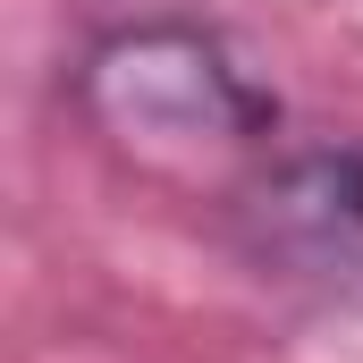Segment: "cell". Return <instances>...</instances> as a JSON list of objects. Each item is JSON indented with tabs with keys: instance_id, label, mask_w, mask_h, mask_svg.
<instances>
[{
	"instance_id": "cell-1",
	"label": "cell",
	"mask_w": 363,
	"mask_h": 363,
	"mask_svg": "<svg viewBox=\"0 0 363 363\" xmlns=\"http://www.w3.org/2000/svg\"><path fill=\"white\" fill-rule=\"evenodd\" d=\"M68 93H77V118L118 161L169 186H203V178L237 186L287 144L279 93L228 51V34H211L194 17L101 26L68 68Z\"/></svg>"
},
{
	"instance_id": "cell-2",
	"label": "cell",
	"mask_w": 363,
	"mask_h": 363,
	"mask_svg": "<svg viewBox=\"0 0 363 363\" xmlns=\"http://www.w3.org/2000/svg\"><path fill=\"white\" fill-rule=\"evenodd\" d=\"M228 237L279 287L363 304V144H279L228 186Z\"/></svg>"
}]
</instances>
